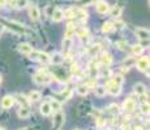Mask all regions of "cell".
Here are the masks:
<instances>
[{
	"label": "cell",
	"mask_w": 150,
	"mask_h": 130,
	"mask_svg": "<svg viewBox=\"0 0 150 130\" xmlns=\"http://www.w3.org/2000/svg\"><path fill=\"white\" fill-rule=\"evenodd\" d=\"M51 81H52V77L43 70L38 72V73L34 76V82L38 83V85H48Z\"/></svg>",
	"instance_id": "6da1fadb"
},
{
	"label": "cell",
	"mask_w": 150,
	"mask_h": 130,
	"mask_svg": "<svg viewBox=\"0 0 150 130\" xmlns=\"http://www.w3.org/2000/svg\"><path fill=\"white\" fill-rule=\"evenodd\" d=\"M29 56H30V59L37 60V61L43 63V64L50 63V55L46 53V52H42V51H33Z\"/></svg>",
	"instance_id": "7a4b0ae2"
},
{
	"label": "cell",
	"mask_w": 150,
	"mask_h": 130,
	"mask_svg": "<svg viewBox=\"0 0 150 130\" xmlns=\"http://www.w3.org/2000/svg\"><path fill=\"white\" fill-rule=\"evenodd\" d=\"M105 87H106V90H107V94H111V95H114V96H117V95H120V92H122V86L114 83L111 79L107 81Z\"/></svg>",
	"instance_id": "3957f363"
},
{
	"label": "cell",
	"mask_w": 150,
	"mask_h": 130,
	"mask_svg": "<svg viewBox=\"0 0 150 130\" xmlns=\"http://www.w3.org/2000/svg\"><path fill=\"white\" fill-rule=\"evenodd\" d=\"M88 18V12L83 8H73V20H77L80 22H83Z\"/></svg>",
	"instance_id": "277c9868"
},
{
	"label": "cell",
	"mask_w": 150,
	"mask_h": 130,
	"mask_svg": "<svg viewBox=\"0 0 150 130\" xmlns=\"http://www.w3.org/2000/svg\"><path fill=\"white\" fill-rule=\"evenodd\" d=\"M134 66H137V69L141 72H145V73L149 72V57L148 56L140 57V59L136 61V65Z\"/></svg>",
	"instance_id": "5b68a950"
},
{
	"label": "cell",
	"mask_w": 150,
	"mask_h": 130,
	"mask_svg": "<svg viewBox=\"0 0 150 130\" xmlns=\"http://www.w3.org/2000/svg\"><path fill=\"white\" fill-rule=\"evenodd\" d=\"M5 25L8 26V27L11 29V30H13L14 33H18V34H26V30H25V27L22 25L17 24V22H13V21H5Z\"/></svg>",
	"instance_id": "8992f818"
},
{
	"label": "cell",
	"mask_w": 150,
	"mask_h": 130,
	"mask_svg": "<svg viewBox=\"0 0 150 130\" xmlns=\"http://www.w3.org/2000/svg\"><path fill=\"white\" fill-rule=\"evenodd\" d=\"M96 11L99 14H106L108 13L110 11V5L107 1H105V0H99V1L96 3Z\"/></svg>",
	"instance_id": "52a82bcc"
},
{
	"label": "cell",
	"mask_w": 150,
	"mask_h": 130,
	"mask_svg": "<svg viewBox=\"0 0 150 130\" xmlns=\"http://www.w3.org/2000/svg\"><path fill=\"white\" fill-rule=\"evenodd\" d=\"M134 108H136V100L132 99V98H127L123 103V109L128 113H131L134 111Z\"/></svg>",
	"instance_id": "ba28073f"
},
{
	"label": "cell",
	"mask_w": 150,
	"mask_h": 130,
	"mask_svg": "<svg viewBox=\"0 0 150 130\" xmlns=\"http://www.w3.org/2000/svg\"><path fill=\"white\" fill-rule=\"evenodd\" d=\"M0 104H1V108H4V109L12 108V105L14 104V98L12 95H5V96L1 99V103Z\"/></svg>",
	"instance_id": "9c48e42d"
},
{
	"label": "cell",
	"mask_w": 150,
	"mask_h": 130,
	"mask_svg": "<svg viewBox=\"0 0 150 130\" xmlns=\"http://www.w3.org/2000/svg\"><path fill=\"white\" fill-rule=\"evenodd\" d=\"M29 16H30V18L33 20V21L39 20V17H41V11H39V8L37 7V5H30V7H29Z\"/></svg>",
	"instance_id": "30bf717a"
},
{
	"label": "cell",
	"mask_w": 150,
	"mask_h": 130,
	"mask_svg": "<svg viewBox=\"0 0 150 130\" xmlns=\"http://www.w3.org/2000/svg\"><path fill=\"white\" fill-rule=\"evenodd\" d=\"M17 50H18V52H21L22 55H30L31 52H33V47H31L29 43H20L18 46H17Z\"/></svg>",
	"instance_id": "8fae6325"
},
{
	"label": "cell",
	"mask_w": 150,
	"mask_h": 130,
	"mask_svg": "<svg viewBox=\"0 0 150 130\" xmlns=\"http://www.w3.org/2000/svg\"><path fill=\"white\" fill-rule=\"evenodd\" d=\"M63 124H64V113L62 111H59V112H56V115L54 117V126L56 129H59V128H62Z\"/></svg>",
	"instance_id": "7c38bea8"
},
{
	"label": "cell",
	"mask_w": 150,
	"mask_h": 130,
	"mask_svg": "<svg viewBox=\"0 0 150 130\" xmlns=\"http://www.w3.org/2000/svg\"><path fill=\"white\" fill-rule=\"evenodd\" d=\"M51 18H52V21H55V22H62L63 20H64V12H63V9L55 8L52 14H51Z\"/></svg>",
	"instance_id": "4fadbf2b"
},
{
	"label": "cell",
	"mask_w": 150,
	"mask_h": 130,
	"mask_svg": "<svg viewBox=\"0 0 150 130\" xmlns=\"http://www.w3.org/2000/svg\"><path fill=\"white\" fill-rule=\"evenodd\" d=\"M100 64L105 66V68H108L112 64V56L108 52H103L102 53V56H100Z\"/></svg>",
	"instance_id": "5bb4252c"
},
{
	"label": "cell",
	"mask_w": 150,
	"mask_h": 130,
	"mask_svg": "<svg viewBox=\"0 0 150 130\" xmlns=\"http://www.w3.org/2000/svg\"><path fill=\"white\" fill-rule=\"evenodd\" d=\"M122 12H123V8L120 7V5H114V7H110V11H108L110 16L114 17V18H116V20L122 16Z\"/></svg>",
	"instance_id": "9a60e30c"
},
{
	"label": "cell",
	"mask_w": 150,
	"mask_h": 130,
	"mask_svg": "<svg viewBox=\"0 0 150 130\" xmlns=\"http://www.w3.org/2000/svg\"><path fill=\"white\" fill-rule=\"evenodd\" d=\"M134 34H136L137 38L145 39V40L149 39V35H150V33H149L148 29H144V27H137L136 30H134Z\"/></svg>",
	"instance_id": "2e32d148"
},
{
	"label": "cell",
	"mask_w": 150,
	"mask_h": 130,
	"mask_svg": "<svg viewBox=\"0 0 150 130\" xmlns=\"http://www.w3.org/2000/svg\"><path fill=\"white\" fill-rule=\"evenodd\" d=\"M63 61H64V56L59 52H55L52 56H50V63H52L54 65H60L63 64Z\"/></svg>",
	"instance_id": "e0dca14e"
},
{
	"label": "cell",
	"mask_w": 150,
	"mask_h": 130,
	"mask_svg": "<svg viewBox=\"0 0 150 130\" xmlns=\"http://www.w3.org/2000/svg\"><path fill=\"white\" fill-rule=\"evenodd\" d=\"M133 91H134V94L136 95H138V96L145 95L146 94V86L144 85V83L138 82V83H136V85L133 86Z\"/></svg>",
	"instance_id": "ac0fdd59"
},
{
	"label": "cell",
	"mask_w": 150,
	"mask_h": 130,
	"mask_svg": "<svg viewBox=\"0 0 150 130\" xmlns=\"http://www.w3.org/2000/svg\"><path fill=\"white\" fill-rule=\"evenodd\" d=\"M136 61H137V59H136L134 56H129V57H127V59H124V60H123V68H125V69L132 68V66L136 65Z\"/></svg>",
	"instance_id": "d6986e66"
},
{
	"label": "cell",
	"mask_w": 150,
	"mask_h": 130,
	"mask_svg": "<svg viewBox=\"0 0 150 130\" xmlns=\"http://www.w3.org/2000/svg\"><path fill=\"white\" fill-rule=\"evenodd\" d=\"M41 113H42V116H50L52 113V109H51L48 102H43L41 104Z\"/></svg>",
	"instance_id": "ffe728a7"
},
{
	"label": "cell",
	"mask_w": 150,
	"mask_h": 130,
	"mask_svg": "<svg viewBox=\"0 0 150 130\" xmlns=\"http://www.w3.org/2000/svg\"><path fill=\"white\" fill-rule=\"evenodd\" d=\"M115 27H114V22L107 21L102 25V33L103 34H110V33H114Z\"/></svg>",
	"instance_id": "44dd1931"
},
{
	"label": "cell",
	"mask_w": 150,
	"mask_h": 130,
	"mask_svg": "<svg viewBox=\"0 0 150 130\" xmlns=\"http://www.w3.org/2000/svg\"><path fill=\"white\" fill-rule=\"evenodd\" d=\"M17 116H18L20 118H22V120H25V118H29V116H30V108L20 107L18 112H17Z\"/></svg>",
	"instance_id": "7402d4cb"
},
{
	"label": "cell",
	"mask_w": 150,
	"mask_h": 130,
	"mask_svg": "<svg viewBox=\"0 0 150 130\" xmlns=\"http://www.w3.org/2000/svg\"><path fill=\"white\" fill-rule=\"evenodd\" d=\"M94 92H96V95L98 98H103L106 96V94H107V90H106L105 86L99 85V86H96V89H94Z\"/></svg>",
	"instance_id": "603a6c76"
},
{
	"label": "cell",
	"mask_w": 150,
	"mask_h": 130,
	"mask_svg": "<svg viewBox=\"0 0 150 130\" xmlns=\"http://www.w3.org/2000/svg\"><path fill=\"white\" fill-rule=\"evenodd\" d=\"M50 107H51V109L55 112H59V111H62V103L59 102V100H56V99H51L50 102Z\"/></svg>",
	"instance_id": "cb8c5ba5"
},
{
	"label": "cell",
	"mask_w": 150,
	"mask_h": 130,
	"mask_svg": "<svg viewBox=\"0 0 150 130\" xmlns=\"http://www.w3.org/2000/svg\"><path fill=\"white\" fill-rule=\"evenodd\" d=\"M17 102L20 103V105H21V107H25V108H30V100H29L26 96H24V95H20V96L17 98Z\"/></svg>",
	"instance_id": "d4e9b609"
},
{
	"label": "cell",
	"mask_w": 150,
	"mask_h": 130,
	"mask_svg": "<svg viewBox=\"0 0 150 130\" xmlns=\"http://www.w3.org/2000/svg\"><path fill=\"white\" fill-rule=\"evenodd\" d=\"M29 5V0H14V9H24Z\"/></svg>",
	"instance_id": "484cf974"
},
{
	"label": "cell",
	"mask_w": 150,
	"mask_h": 130,
	"mask_svg": "<svg viewBox=\"0 0 150 130\" xmlns=\"http://www.w3.org/2000/svg\"><path fill=\"white\" fill-rule=\"evenodd\" d=\"M107 112L110 115H112V116H116V115L120 113V108L117 104H111V105L107 107Z\"/></svg>",
	"instance_id": "4316f807"
},
{
	"label": "cell",
	"mask_w": 150,
	"mask_h": 130,
	"mask_svg": "<svg viewBox=\"0 0 150 130\" xmlns=\"http://www.w3.org/2000/svg\"><path fill=\"white\" fill-rule=\"evenodd\" d=\"M76 92L79 95H81V96H85V95L89 92V86L88 85H79L76 87Z\"/></svg>",
	"instance_id": "83f0119b"
},
{
	"label": "cell",
	"mask_w": 150,
	"mask_h": 130,
	"mask_svg": "<svg viewBox=\"0 0 150 130\" xmlns=\"http://www.w3.org/2000/svg\"><path fill=\"white\" fill-rule=\"evenodd\" d=\"M30 102H38V100L42 99V94L39 91H31L29 94V98H28Z\"/></svg>",
	"instance_id": "f1b7e54d"
},
{
	"label": "cell",
	"mask_w": 150,
	"mask_h": 130,
	"mask_svg": "<svg viewBox=\"0 0 150 130\" xmlns=\"http://www.w3.org/2000/svg\"><path fill=\"white\" fill-rule=\"evenodd\" d=\"M99 51H100V46L99 44H94V46H91V47H88V55L89 56H91V57L96 56Z\"/></svg>",
	"instance_id": "f546056e"
},
{
	"label": "cell",
	"mask_w": 150,
	"mask_h": 130,
	"mask_svg": "<svg viewBox=\"0 0 150 130\" xmlns=\"http://www.w3.org/2000/svg\"><path fill=\"white\" fill-rule=\"evenodd\" d=\"M72 46H73V39H69V38L63 39V50H64V52H68Z\"/></svg>",
	"instance_id": "4dcf8cb0"
},
{
	"label": "cell",
	"mask_w": 150,
	"mask_h": 130,
	"mask_svg": "<svg viewBox=\"0 0 150 130\" xmlns=\"http://www.w3.org/2000/svg\"><path fill=\"white\" fill-rule=\"evenodd\" d=\"M132 52H133L134 56H140L144 52V47L141 44H133L132 46Z\"/></svg>",
	"instance_id": "1f68e13d"
},
{
	"label": "cell",
	"mask_w": 150,
	"mask_h": 130,
	"mask_svg": "<svg viewBox=\"0 0 150 130\" xmlns=\"http://www.w3.org/2000/svg\"><path fill=\"white\" fill-rule=\"evenodd\" d=\"M110 79H111L114 83H116V85H120V86H122L123 82H124V78H123V76H120V74H116V76H114L112 78H110Z\"/></svg>",
	"instance_id": "d6a6232c"
},
{
	"label": "cell",
	"mask_w": 150,
	"mask_h": 130,
	"mask_svg": "<svg viewBox=\"0 0 150 130\" xmlns=\"http://www.w3.org/2000/svg\"><path fill=\"white\" fill-rule=\"evenodd\" d=\"M89 35V30L85 27H81L80 30H77V37H80V38H86V37Z\"/></svg>",
	"instance_id": "836d02e7"
},
{
	"label": "cell",
	"mask_w": 150,
	"mask_h": 130,
	"mask_svg": "<svg viewBox=\"0 0 150 130\" xmlns=\"http://www.w3.org/2000/svg\"><path fill=\"white\" fill-rule=\"evenodd\" d=\"M140 109L144 115H149V102H144L142 104H141Z\"/></svg>",
	"instance_id": "e575fe53"
},
{
	"label": "cell",
	"mask_w": 150,
	"mask_h": 130,
	"mask_svg": "<svg viewBox=\"0 0 150 130\" xmlns=\"http://www.w3.org/2000/svg\"><path fill=\"white\" fill-rule=\"evenodd\" d=\"M124 26H125L124 21H120V20H116V21L114 22V27H115V30H122V29H124Z\"/></svg>",
	"instance_id": "d590c367"
},
{
	"label": "cell",
	"mask_w": 150,
	"mask_h": 130,
	"mask_svg": "<svg viewBox=\"0 0 150 130\" xmlns=\"http://www.w3.org/2000/svg\"><path fill=\"white\" fill-rule=\"evenodd\" d=\"M74 33H76V30H73V29H67V30H65V34H64V38L73 39Z\"/></svg>",
	"instance_id": "8d00e7d4"
},
{
	"label": "cell",
	"mask_w": 150,
	"mask_h": 130,
	"mask_svg": "<svg viewBox=\"0 0 150 130\" xmlns=\"http://www.w3.org/2000/svg\"><path fill=\"white\" fill-rule=\"evenodd\" d=\"M96 1L97 0H77V4L79 5H90Z\"/></svg>",
	"instance_id": "74e56055"
},
{
	"label": "cell",
	"mask_w": 150,
	"mask_h": 130,
	"mask_svg": "<svg viewBox=\"0 0 150 130\" xmlns=\"http://www.w3.org/2000/svg\"><path fill=\"white\" fill-rule=\"evenodd\" d=\"M116 47L119 48V50H127V42H124V40H119V42H116Z\"/></svg>",
	"instance_id": "f35d334b"
},
{
	"label": "cell",
	"mask_w": 150,
	"mask_h": 130,
	"mask_svg": "<svg viewBox=\"0 0 150 130\" xmlns=\"http://www.w3.org/2000/svg\"><path fill=\"white\" fill-rule=\"evenodd\" d=\"M97 124H98V126H99V128L102 129V128H103V125L106 124V121L103 120V118H98V120H97Z\"/></svg>",
	"instance_id": "ab89813d"
},
{
	"label": "cell",
	"mask_w": 150,
	"mask_h": 130,
	"mask_svg": "<svg viewBox=\"0 0 150 130\" xmlns=\"http://www.w3.org/2000/svg\"><path fill=\"white\" fill-rule=\"evenodd\" d=\"M54 9H55L54 7H48V8H47V16H51V14H52V12H54Z\"/></svg>",
	"instance_id": "60d3db41"
},
{
	"label": "cell",
	"mask_w": 150,
	"mask_h": 130,
	"mask_svg": "<svg viewBox=\"0 0 150 130\" xmlns=\"http://www.w3.org/2000/svg\"><path fill=\"white\" fill-rule=\"evenodd\" d=\"M8 1H9V0H0V4H5V3H8Z\"/></svg>",
	"instance_id": "b9f144b4"
},
{
	"label": "cell",
	"mask_w": 150,
	"mask_h": 130,
	"mask_svg": "<svg viewBox=\"0 0 150 130\" xmlns=\"http://www.w3.org/2000/svg\"><path fill=\"white\" fill-rule=\"evenodd\" d=\"M20 130H31V128H24V129H20Z\"/></svg>",
	"instance_id": "7bdbcfd3"
},
{
	"label": "cell",
	"mask_w": 150,
	"mask_h": 130,
	"mask_svg": "<svg viewBox=\"0 0 150 130\" xmlns=\"http://www.w3.org/2000/svg\"><path fill=\"white\" fill-rule=\"evenodd\" d=\"M0 130H5V129L4 128H0Z\"/></svg>",
	"instance_id": "ee69618b"
},
{
	"label": "cell",
	"mask_w": 150,
	"mask_h": 130,
	"mask_svg": "<svg viewBox=\"0 0 150 130\" xmlns=\"http://www.w3.org/2000/svg\"><path fill=\"white\" fill-rule=\"evenodd\" d=\"M0 9H1V4H0Z\"/></svg>",
	"instance_id": "f6af8a7d"
},
{
	"label": "cell",
	"mask_w": 150,
	"mask_h": 130,
	"mask_svg": "<svg viewBox=\"0 0 150 130\" xmlns=\"http://www.w3.org/2000/svg\"><path fill=\"white\" fill-rule=\"evenodd\" d=\"M0 82H1V77H0Z\"/></svg>",
	"instance_id": "bcb514c9"
},
{
	"label": "cell",
	"mask_w": 150,
	"mask_h": 130,
	"mask_svg": "<svg viewBox=\"0 0 150 130\" xmlns=\"http://www.w3.org/2000/svg\"><path fill=\"white\" fill-rule=\"evenodd\" d=\"M102 130H105V129H102Z\"/></svg>",
	"instance_id": "7dc6e473"
}]
</instances>
